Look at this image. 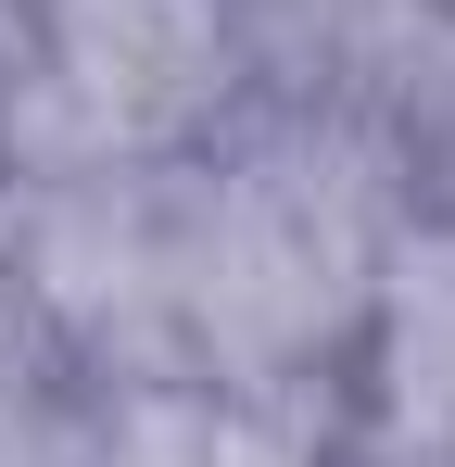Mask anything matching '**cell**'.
I'll return each instance as SVG.
<instances>
[{"label": "cell", "mask_w": 455, "mask_h": 467, "mask_svg": "<svg viewBox=\"0 0 455 467\" xmlns=\"http://www.w3.org/2000/svg\"><path fill=\"white\" fill-rule=\"evenodd\" d=\"M216 0H51V64L101 127H177L216 88Z\"/></svg>", "instance_id": "obj_1"}, {"label": "cell", "mask_w": 455, "mask_h": 467, "mask_svg": "<svg viewBox=\"0 0 455 467\" xmlns=\"http://www.w3.org/2000/svg\"><path fill=\"white\" fill-rule=\"evenodd\" d=\"M127 467H291V455H279L266 430H240L228 404H140Z\"/></svg>", "instance_id": "obj_2"}]
</instances>
